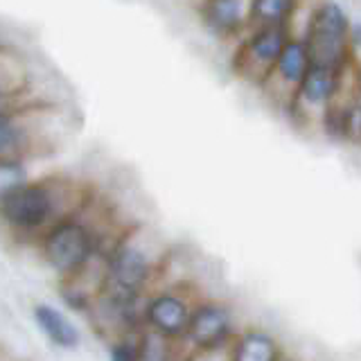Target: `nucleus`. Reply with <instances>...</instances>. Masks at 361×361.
<instances>
[{
    "mask_svg": "<svg viewBox=\"0 0 361 361\" xmlns=\"http://www.w3.org/2000/svg\"><path fill=\"white\" fill-rule=\"evenodd\" d=\"M348 37V18L341 7L325 3L316 9V14L310 20L307 41H305L312 66H325L338 71V66L345 59Z\"/></svg>",
    "mask_w": 361,
    "mask_h": 361,
    "instance_id": "obj_1",
    "label": "nucleus"
},
{
    "mask_svg": "<svg viewBox=\"0 0 361 361\" xmlns=\"http://www.w3.org/2000/svg\"><path fill=\"white\" fill-rule=\"evenodd\" d=\"M240 334L235 330V316L228 305L219 300H199L192 312L185 343L190 353H217L228 350Z\"/></svg>",
    "mask_w": 361,
    "mask_h": 361,
    "instance_id": "obj_2",
    "label": "nucleus"
},
{
    "mask_svg": "<svg viewBox=\"0 0 361 361\" xmlns=\"http://www.w3.org/2000/svg\"><path fill=\"white\" fill-rule=\"evenodd\" d=\"M93 248H95V240L90 231L84 224L71 219L54 226L50 235L45 237L43 251L48 262L56 271H61V274H75L77 269H82L90 259Z\"/></svg>",
    "mask_w": 361,
    "mask_h": 361,
    "instance_id": "obj_3",
    "label": "nucleus"
},
{
    "mask_svg": "<svg viewBox=\"0 0 361 361\" xmlns=\"http://www.w3.org/2000/svg\"><path fill=\"white\" fill-rule=\"evenodd\" d=\"M154 276V259L145 248L124 242L109 257V280L113 285V296L138 298Z\"/></svg>",
    "mask_w": 361,
    "mask_h": 361,
    "instance_id": "obj_4",
    "label": "nucleus"
},
{
    "mask_svg": "<svg viewBox=\"0 0 361 361\" xmlns=\"http://www.w3.org/2000/svg\"><path fill=\"white\" fill-rule=\"evenodd\" d=\"M195 305L197 302H192L180 291L174 289L158 291L147 300L142 310V319L149 330L167 338H174V341H185Z\"/></svg>",
    "mask_w": 361,
    "mask_h": 361,
    "instance_id": "obj_5",
    "label": "nucleus"
},
{
    "mask_svg": "<svg viewBox=\"0 0 361 361\" xmlns=\"http://www.w3.org/2000/svg\"><path fill=\"white\" fill-rule=\"evenodd\" d=\"M52 212V197L41 185H23L3 197V214L11 226L37 228Z\"/></svg>",
    "mask_w": 361,
    "mask_h": 361,
    "instance_id": "obj_6",
    "label": "nucleus"
},
{
    "mask_svg": "<svg viewBox=\"0 0 361 361\" xmlns=\"http://www.w3.org/2000/svg\"><path fill=\"white\" fill-rule=\"evenodd\" d=\"M282 348L274 334L257 327H248L235 336L231 345V361H278Z\"/></svg>",
    "mask_w": 361,
    "mask_h": 361,
    "instance_id": "obj_7",
    "label": "nucleus"
},
{
    "mask_svg": "<svg viewBox=\"0 0 361 361\" xmlns=\"http://www.w3.org/2000/svg\"><path fill=\"white\" fill-rule=\"evenodd\" d=\"M338 86H341V75L336 68L312 66L298 86V97L310 106L327 109L334 102Z\"/></svg>",
    "mask_w": 361,
    "mask_h": 361,
    "instance_id": "obj_8",
    "label": "nucleus"
},
{
    "mask_svg": "<svg viewBox=\"0 0 361 361\" xmlns=\"http://www.w3.org/2000/svg\"><path fill=\"white\" fill-rule=\"evenodd\" d=\"M285 45H287L285 32L278 25H267L259 32H255L251 41L246 43V54L251 56L253 61L262 63L269 71V68H276Z\"/></svg>",
    "mask_w": 361,
    "mask_h": 361,
    "instance_id": "obj_9",
    "label": "nucleus"
},
{
    "mask_svg": "<svg viewBox=\"0 0 361 361\" xmlns=\"http://www.w3.org/2000/svg\"><path fill=\"white\" fill-rule=\"evenodd\" d=\"M34 319L41 325V330L52 343L59 348H75L79 343V332L77 327L66 319L61 312H56L50 305H37L34 307Z\"/></svg>",
    "mask_w": 361,
    "mask_h": 361,
    "instance_id": "obj_10",
    "label": "nucleus"
},
{
    "mask_svg": "<svg viewBox=\"0 0 361 361\" xmlns=\"http://www.w3.org/2000/svg\"><path fill=\"white\" fill-rule=\"evenodd\" d=\"M312 68L307 45L302 41H287L280 59L276 63V75L289 86H300V82Z\"/></svg>",
    "mask_w": 361,
    "mask_h": 361,
    "instance_id": "obj_11",
    "label": "nucleus"
},
{
    "mask_svg": "<svg viewBox=\"0 0 361 361\" xmlns=\"http://www.w3.org/2000/svg\"><path fill=\"white\" fill-rule=\"evenodd\" d=\"M203 16L212 30L228 34L242 23V0H208Z\"/></svg>",
    "mask_w": 361,
    "mask_h": 361,
    "instance_id": "obj_12",
    "label": "nucleus"
},
{
    "mask_svg": "<svg viewBox=\"0 0 361 361\" xmlns=\"http://www.w3.org/2000/svg\"><path fill=\"white\" fill-rule=\"evenodd\" d=\"M140 343V361H185L188 355H178L174 338H167L154 330H147L138 338Z\"/></svg>",
    "mask_w": 361,
    "mask_h": 361,
    "instance_id": "obj_13",
    "label": "nucleus"
},
{
    "mask_svg": "<svg viewBox=\"0 0 361 361\" xmlns=\"http://www.w3.org/2000/svg\"><path fill=\"white\" fill-rule=\"evenodd\" d=\"M293 9V0H253V16L264 25L285 20Z\"/></svg>",
    "mask_w": 361,
    "mask_h": 361,
    "instance_id": "obj_14",
    "label": "nucleus"
},
{
    "mask_svg": "<svg viewBox=\"0 0 361 361\" xmlns=\"http://www.w3.org/2000/svg\"><path fill=\"white\" fill-rule=\"evenodd\" d=\"M25 180H27L25 167L11 161H0V197H7L14 190L23 188Z\"/></svg>",
    "mask_w": 361,
    "mask_h": 361,
    "instance_id": "obj_15",
    "label": "nucleus"
},
{
    "mask_svg": "<svg viewBox=\"0 0 361 361\" xmlns=\"http://www.w3.org/2000/svg\"><path fill=\"white\" fill-rule=\"evenodd\" d=\"M111 361H140V343L131 338H120L109 350Z\"/></svg>",
    "mask_w": 361,
    "mask_h": 361,
    "instance_id": "obj_16",
    "label": "nucleus"
},
{
    "mask_svg": "<svg viewBox=\"0 0 361 361\" xmlns=\"http://www.w3.org/2000/svg\"><path fill=\"white\" fill-rule=\"evenodd\" d=\"M16 140V129L5 116H0V152L9 149L11 145Z\"/></svg>",
    "mask_w": 361,
    "mask_h": 361,
    "instance_id": "obj_17",
    "label": "nucleus"
},
{
    "mask_svg": "<svg viewBox=\"0 0 361 361\" xmlns=\"http://www.w3.org/2000/svg\"><path fill=\"white\" fill-rule=\"evenodd\" d=\"M185 361H231V348L217 353H188Z\"/></svg>",
    "mask_w": 361,
    "mask_h": 361,
    "instance_id": "obj_18",
    "label": "nucleus"
},
{
    "mask_svg": "<svg viewBox=\"0 0 361 361\" xmlns=\"http://www.w3.org/2000/svg\"><path fill=\"white\" fill-rule=\"evenodd\" d=\"M350 41H353L355 45H359V48H361V23H359V25H355L353 30H350Z\"/></svg>",
    "mask_w": 361,
    "mask_h": 361,
    "instance_id": "obj_19",
    "label": "nucleus"
},
{
    "mask_svg": "<svg viewBox=\"0 0 361 361\" xmlns=\"http://www.w3.org/2000/svg\"><path fill=\"white\" fill-rule=\"evenodd\" d=\"M278 361H293V359H291V357H287V355H285V353H282V357H280V359H278Z\"/></svg>",
    "mask_w": 361,
    "mask_h": 361,
    "instance_id": "obj_20",
    "label": "nucleus"
}]
</instances>
